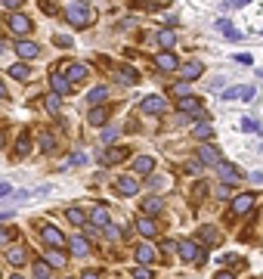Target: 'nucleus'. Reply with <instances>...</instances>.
<instances>
[{
  "instance_id": "6e6d98bb",
  "label": "nucleus",
  "mask_w": 263,
  "mask_h": 279,
  "mask_svg": "<svg viewBox=\"0 0 263 279\" xmlns=\"http://www.w3.org/2000/svg\"><path fill=\"white\" fill-rule=\"evenodd\" d=\"M248 0H226V6H245Z\"/></svg>"
},
{
  "instance_id": "603ef678",
  "label": "nucleus",
  "mask_w": 263,
  "mask_h": 279,
  "mask_svg": "<svg viewBox=\"0 0 263 279\" xmlns=\"http://www.w3.org/2000/svg\"><path fill=\"white\" fill-rule=\"evenodd\" d=\"M56 44H59V46H72V41H68V38H62V34H56V38H53Z\"/></svg>"
},
{
  "instance_id": "39448f33",
  "label": "nucleus",
  "mask_w": 263,
  "mask_h": 279,
  "mask_svg": "<svg viewBox=\"0 0 263 279\" xmlns=\"http://www.w3.org/2000/svg\"><path fill=\"white\" fill-rule=\"evenodd\" d=\"M50 84H53V90L59 93V96H72V81H68L62 72H53L50 75Z\"/></svg>"
},
{
  "instance_id": "393cba45",
  "label": "nucleus",
  "mask_w": 263,
  "mask_h": 279,
  "mask_svg": "<svg viewBox=\"0 0 263 279\" xmlns=\"http://www.w3.org/2000/svg\"><path fill=\"white\" fill-rule=\"evenodd\" d=\"M43 106H47L50 115H59V109H62V96H59V93H50V96L43 99Z\"/></svg>"
},
{
  "instance_id": "9b49d317",
  "label": "nucleus",
  "mask_w": 263,
  "mask_h": 279,
  "mask_svg": "<svg viewBox=\"0 0 263 279\" xmlns=\"http://www.w3.org/2000/svg\"><path fill=\"white\" fill-rule=\"evenodd\" d=\"M16 53L22 56V59H34V56H40V46L34 41H19L16 44Z\"/></svg>"
},
{
  "instance_id": "680f3d73",
  "label": "nucleus",
  "mask_w": 263,
  "mask_h": 279,
  "mask_svg": "<svg viewBox=\"0 0 263 279\" xmlns=\"http://www.w3.org/2000/svg\"><path fill=\"white\" fill-rule=\"evenodd\" d=\"M0 279H3V273H0Z\"/></svg>"
},
{
  "instance_id": "5fc2aeb1",
  "label": "nucleus",
  "mask_w": 263,
  "mask_h": 279,
  "mask_svg": "<svg viewBox=\"0 0 263 279\" xmlns=\"http://www.w3.org/2000/svg\"><path fill=\"white\" fill-rule=\"evenodd\" d=\"M214 279H235V273H229V270H220V273H217Z\"/></svg>"
},
{
  "instance_id": "de8ad7c7",
  "label": "nucleus",
  "mask_w": 263,
  "mask_h": 279,
  "mask_svg": "<svg viewBox=\"0 0 263 279\" xmlns=\"http://www.w3.org/2000/svg\"><path fill=\"white\" fill-rule=\"evenodd\" d=\"M106 232H109V239H115V236H121V227H112V224H109Z\"/></svg>"
},
{
  "instance_id": "13d9d810",
  "label": "nucleus",
  "mask_w": 263,
  "mask_h": 279,
  "mask_svg": "<svg viewBox=\"0 0 263 279\" xmlns=\"http://www.w3.org/2000/svg\"><path fill=\"white\" fill-rule=\"evenodd\" d=\"M6 96V87H3V81H0V99H3Z\"/></svg>"
},
{
  "instance_id": "58836bf2",
  "label": "nucleus",
  "mask_w": 263,
  "mask_h": 279,
  "mask_svg": "<svg viewBox=\"0 0 263 279\" xmlns=\"http://www.w3.org/2000/svg\"><path fill=\"white\" fill-rule=\"evenodd\" d=\"M170 93H174V96H186V93H189V84H174V90H170Z\"/></svg>"
},
{
  "instance_id": "e433bc0d",
  "label": "nucleus",
  "mask_w": 263,
  "mask_h": 279,
  "mask_svg": "<svg viewBox=\"0 0 263 279\" xmlns=\"http://www.w3.org/2000/svg\"><path fill=\"white\" fill-rule=\"evenodd\" d=\"M25 152H28V134H22L16 143V155H25Z\"/></svg>"
},
{
  "instance_id": "f3484780",
  "label": "nucleus",
  "mask_w": 263,
  "mask_h": 279,
  "mask_svg": "<svg viewBox=\"0 0 263 279\" xmlns=\"http://www.w3.org/2000/svg\"><path fill=\"white\" fill-rule=\"evenodd\" d=\"M152 168H155V158L152 155H140V158L133 161V171L143 174V177H146V174H152Z\"/></svg>"
},
{
  "instance_id": "09e8293b",
  "label": "nucleus",
  "mask_w": 263,
  "mask_h": 279,
  "mask_svg": "<svg viewBox=\"0 0 263 279\" xmlns=\"http://www.w3.org/2000/svg\"><path fill=\"white\" fill-rule=\"evenodd\" d=\"M9 192H13V186H9V183H0V199H6Z\"/></svg>"
},
{
  "instance_id": "f8f14e48",
  "label": "nucleus",
  "mask_w": 263,
  "mask_h": 279,
  "mask_svg": "<svg viewBox=\"0 0 263 279\" xmlns=\"http://www.w3.org/2000/svg\"><path fill=\"white\" fill-rule=\"evenodd\" d=\"M115 189H118L121 195H136V192H140V186H136L133 177H118V180H115Z\"/></svg>"
},
{
  "instance_id": "3c124183",
  "label": "nucleus",
  "mask_w": 263,
  "mask_h": 279,
  "mask_svg": "<svg viewBox=\"0 0 263 279\" xmlns=\"http://www.w3.org/2000/svg\"><path fill=\"white\" fill-rule=\"evenodd\" d=\"M217 199H229V186H220V189H217Z\"/></svg>"
},
{
  "instance_id": "dca6fc26",
  "label": "nucleus",
  "mask_w": 263,
  "mask_h": 279,
  "mask_svg": "<svg viewBox=\"0 0 263 279\" xmlns=\"http://www.w3.org/2000/svg\"><path fill=\"white\" fill-rule=\"evenodd\" d=\"M65 78L72 81V84H75V81H84V78H87V65H81V62L65 65Z\"/></svg>"
},
{
  "instance_id": "9d476101",
  "label": "nucleus",
  "mask_w": 263,
  "mask_h": 279,
  "mask_svg": "<svg viewBox=\"0 0 263 279\" xmlns=\"http://www.w3.org/2000/svg\"><path fill=\"white\" fill-rule=\"evenodd\" d=\"M155 65L161 68V72H177V68H180V62H177L174 53H158L155 56Z\"/></svg>"
},
{
  "instance_id": "0eeeda50",
  "label": "nucleus",
  "mask_w": 263,
  "mask_h": 279,
  "mask_svg": "<svg viewBox=\"0 0 263 279\" xmlns=\"http://www.w3.org/2000/svg\"><path fill=\"white\" fill-rule=\"evenodd\" d=\"M217 174H220V177H223V183H229V186L242 183V174H238L232 165H226V161H220V165H217Z\"/></svg>"
},
{
  "instance_id": "37998d69",
  "label": "nucleus",
  "mask_w": 263,
  "mask_h": 279,
  "mask_svg": "<svg viewBox=\"0 0 263 279\" xmlns=\"http://www.w3.org/2000/svg\"><path fill=\"white\" fill-rule=\"evenodd\" d=\"M22 3H25V0H3L6 9H22Z\"/></svg>"
},
{
  "instance_id": "a19ab883",
  "label": "nucleus",
  "mask_w": 263,
  "mask_h": 279,
  "mask_svg": "<svg viewBox=\"0 0 263 279\" xmlns=\"http://www.w3.org/2000/svg\"><path fill=\"white\" fill-rule=\"evenodd\" d=\"M40 9H43V13H56V3H53V0H40Z\"/></svg>"
},
{
  "instance_id": "f257e3e1",
  "label": "nucleus",
  "mask_w": 263,
  "mask_h": 279,
  "mask_svg": "<svg viewBox=\"0 0 263 279\" xmlns=\"http://www.w3.org/2000/svg\"><path fill=\"white\" fill-rule=\"evenodd\" d=\"M65 19L75 28H87L90 25V13H87V0H75L72 6H65Z\"/></svg>"
},
{
  "instance_id": "2f4dec72",
  "label": "nucleus",
  "mask_w": 263,
  "mask_h": 279,
  "mask_svg": "<svg viewBox=\"0 0 263 279\" xmlns=\"http://www.w3.org/2000/svg\"><path fill=\"white\" fill-rule=\"evenodd\" d=\"M201 239L211 242V245H220V232H217L214 227H201Z\"/></svg>"
},
{
  "instance_id": "72a5a7b5",
  "label": "nucleus",
  "mask_w": 263,
  "mask_h": 279,
  "mask_svg": "<svg viewBox=\"0 0 263 279\" xmlns=\"http://www.w3.org/2000/svg\"><path fill=\"white\" fill-rule=\"evenodd\" d=\"M34 279H50V267H47V261H38V264H34Z\"/></svg>"
},
{
  "instance_id": "4be33fe9",
  "label": "nucleus",
  "mask_w": 263,
  "mask_h": 279,
  "mask_svg": "<svg viewBox=\"0 0 263 279\" xmlns=\"http://www.w3.org/2000/svg\"><path fill=\"white\" fill-rule=\"evenodd\" d=\"M68 245H72V254H77V258H84V254L90 251V245H87V239H84V236L68 239Z\"/></svg>"
},
{
  "instance_id": "49530a36",
  "label": "nucleus",
  "mask_w": 263,
  "mask_h": 279,
  "mask_svg": "<svg viewBox=\"0 0 263 279\" xmlns=\"http://www.w3.org/2000/svg\"><path fill=\"white\" fill-rule=\"evenodd\" d=\"M40 146H43V149H47V152H50V149H53V137H50V134H43V140H40Z\"/></svg>"
},
{
  "instance_id": "bb28decb",
  "label": "nucleus",
  "mask_w": 263,
  "mask_h": 279,
  "mask_svg": "<svg viewBox=\"0 0 263 279\" xmlns=\"http://www.w3.org/2000/svg\"><path fill=\"white\" fill-rule=\"evenodd\" d=\"M9 75H13L16 81H28V78H31V68H28L25 62H16L13 68H9Z\"/></svg>"
},
{
  "instance_id": "423d86ee",
  "label": "nucleus",
  "mask_w": 263,
  "mask_h": 279,
  "mask_svg": "<svg viewBox=\"0 0 263 279\" xmlns=\"http://www.w3.org/2000/svg\"><path fill=\"white\" fill-rule=\"evenodd\" d=\"M254 208V192H242L232 199V214H248Z\"/></svg>"
},
{
  "instance_id": "ddd939ff",
  "label": "nucleus",
  "mask_w": 263,
  "mask_h": 279,
  "mask_svg": "<svg viewBox=\"0 0 263 279\" xmlns=\"http://www.w3.org/2000/svg\"><path fill=\"white\" fill-rule=\"evenodd\" d=\"M254 96V87L251 84H245V87H229L223 93V99H251Z\"/></svg>"
},
{
  "instance_id": "8fccbe9b",
  "label": "nucleus",
  "mask_w": 263,
  "mask_h": 279,
  "mask_svg": "<svg viewBox=\"0 0 263 279\" xmlns=\"http://www.w3.org/2000/svg\"><path fill=\"white\" fill-rule=\"evenodd\" d=\"M115 137H118V127H109V131H106V143H112Z\"/></svg>"
},
{
  "instance_id": "cd10ccee",
  "label": "nucleus",
  "mask_w": 263,
  "mask_h": 279,
  "mask_svg": "<svg viewBox=\"0 0 263 279\" xmlns=\"http://www.w3.org/2000/svg\"><path fill=\"white\" fill-rule=\"evenodd\" d=\"M43 261L53 264V267H65V258L59 254V248H47V251H43Z\"/></svg>"
},
{
  "instance_id": "7c9ffc66",
  "label": "nucleus",
  "mask_w": 263,
  "mask_h": 279,
  "mask_svg": "<svg viewBox=\"0 0 263 279\" xmlns=\"http://www.w3.org/2000/svg\"><path fill=\"white\" fill-rule=\"evenodd\" d=\"M65 217L72 220V224H77V227H84V224H87V214L81 211V208H68V211H65Z\"/></svg>"
},
{
  "instance_id": "c85d7f7f",
  "label": "nucleus",
  "mask_w": 263,
  "mask_h": 279,
  "mask_svg": "<svg viewBox=\"0 0 263 279\" xmlns=\"http://www.w3.org/2000/svg\"><path fill=\"white\" fill-rule=\"evenodd\" d=\"M136 230H140L143 236H155V232H158V227H155L149 217H140V220H136Z\"/></svg>"
},
{
  "instance_id": "f03ea898",
  "label": "nucleus",
  "mask_w": 263,
  "mask_h": 279,
  "mask_svg": "<svg viewBox=\"0 0 263 279\" xmlns=\"http://www.w3.org/2000/svg\"><path fill=\"white\" fill-rule=\"evenodd\" d=\"M180 258L189 261V264H201L204 261V248L195 239H186V242H180Z\"/></svg>"
},
{
  "instance_id": "20e7f679",
  "label": "nucleus",
  "mask_w": 263,
  "mask_h": 279,
  "mask_svg": "<svg viewBox=\"0 0 263 279\" xmlns=\"http://www.w3.org/2000/svg\"><path fill=\"white\" fill-rule=\"evenodd\" d=\"M167 109V99L164 96H146L143 102H140V112L143 115H161Z\"/></svg>"
},
{
  "instance_id": "4468645a",
  "label": "nucleus",
  "mask_w": 263,
  "mask_h": 279,
  "mask_svg": "<svg viewBox=\"0 0 263 279\" xmlns=\"http://www.w3.org/2000/svg\"><path fill=\"white\" fill-rule=\"evenodd\" d=\"M180 112H183V115H204V112H201V102H198L195 96H183V99H180Z\"/></svg>"
},
{
  "instance_id": "473e14b6",
  "label": "nucleus",
  "mask_w": 263,
  "mask_h": 279,
  "mask_svg": "<svg viewBox=\"0 0 263 279\" xmlns=\"http://www.w3.org/2000/svg\"><path fill=\"white\" fill-rule=\"evenodd\" d=\"M87 96H90V106H99V102L109 96V90H106V87H96V90H90Z\"/></svg>"
},
{
  "instance_id": "a18cd8bd",
  "label": "nucleus",
  "mask_w": 263,
  "mask_h": 279,
  "mask_svg": "<svg viewBox=\"0 0 263 279\" xmlns=\"http://www.w3.org/2000/svg\"><path fill=\"white\" fill-rule=\"evenodd\" d=\"M68 165H72V168H75V165H84V155H72V158L65 161V168H68Z\"/></svg>"
},
{
  "instance_id": "412c9836",
  "label": "nucleus",
  "mask_w": 263,
  "mask_h": 279,
  "mask_svg": "<svg viewBox=\"0 0 263 279\" xmlns=\"http://www.w3.org/2000/svg\"><path fill=\"white\" fill-rule=\"evenodd\" d=\"M115 75H118V81H121V84H136V81H140V75H136L130 65H121Z\"/></svg>"
},
{
  "instance_id": "2eb2a0df",
  "label": "nucleus",
  "mask_w": 263,
  "mask_h": 279,
  "mask_svg": "<svg viewBox=\"0 0 263 279\" xmlns=\"http://www.w3.org/2000/svg\"><path fill=\"white\" fill-rule=\"evenodd\" d=\"M198 158L208 161V165H220V161H223V158H220V149H217V146H201V149H198Z\"/></svg>"
},
{
  "instance_id": "ea45409f",
  "label": "nucleus",
  "mask_w": 263,
  "mask_h": 279,
  "mask_svg": "<svg viewBox=\"0 0 263 279\" xmlns=\"http://www.w3.org/2000/svg\"><path fill=\"white\" fill-rule=\"evenodd\" d=\"M242 127H245V131H251V134H257V131H260V124H257V121H251V118H245Z\"/></svg>"
},
{
  "instance_id": "5701e85b",
  "label": "nucleus",
  "mask_w": 263,
  "mask_h": 279,
  "mask_svg": "<svg viewBox=\"0 0 263 279\" xmlns=\"http://www.w3.org/2000/svg\"><path fill=\"white\" fill-rule=\"evenodd\" d=\"M127 155H130V149H127V146H124V149H109L102 161H106V165H115V161H124Z\"/></svg>"
},
{
  "instance_id": "a211bd4d",
  "label": "nucleus",
  "mask_w": 263,
  "mask_h": 279,
  "mask_svg": "<svg viewBox=\"0 0 263 279\" xmlns=\"http://www.w3.org/2000/svg\"><path fill=\"white\" fill-rule=\"evenodd\" d=\"M109 115H112V109H106V106H96L93 112H90V124H93V127H102V124L109 121Z\"/></svg>"
},
{
  "instance_id": "052dcab7",
  "label": "nucleus",
  "mask_w": 263,
  "mask_h": 279,
  "mask_svg": "<svg viewBox=\"0 0 263 279\" xmlns=\"http://www.w3.org/2000/svg\"><path fill=\"white\" fill-rule=\"evenodd\" d=\"M9 279H22V276H19V273H16V276H9Z\"/></svg>"
},
{
  "instance_id": "79ce46f5",
  "label": "nucleus",
  "mask_w": 263,
  "mask_h": 279,
  "mask_svg": "<svg viewBox=\"0 0 263 279\" xmlns=\"http://www.w3.org/2000/svg\"><path fill=\"white\" fill-rule=\"evenodd\" d=\"M13 236H16V232H13V230H0V245H6V242H9V239H13Z\"/></svg>"
},
{
  "instance_id": "aec40b11",
  "label": "nucleus",
  "mask_w": 263,
  "mask_h": 279,
  "mask_svg": "<svg viewBox=\"0 0 263 279\" xmlns=\"http://www.w3.org/2000/svg\"><path fill=\"white\" fill-rule=\"evenodd\" d=\"M90 220H93V227H109V208L106 205H96L93 214H90Z\"/></svg>"
},
{
  "instance_id": "bf43d9fd",
  "label": "nucleus",
  "mask_w": 263,
  "mask_h": 279,
  "mask_svg": "<svg viewBox=\"0 0 263 279\" xmlns=\"http://www.w3.org/2000/svg\"><path fill=\"white\" fill-rule=\"evenodd\" d=\"M0 146H3V131H0Z\"/></svg>"
},
{
  "instance_id": "b1692460",
  "label": "nucleus",
  "mask_w": 263,
  "mask_h": 279,
  "mask_svg": "<svg viewBox=\"0 0 263 279\" xmlns=\"http://www.w3.org/2000/svg\"><path fill=\"white\" fill-rule=\"evenodd\" d=\"M211 134H214V124L211 121H201V124L192 127V137H195V140H208Z\"/></svg>"
},
{
  "instance_id": "c756f323",
  "label": "nucleus",
  "mask_w": 263,
  "mask_h": 279,
  "mask_svg": "<svg viewBox=\"0 0 263 279\" xmlns=\"http://www.w3.org/2000/svg\"><path fill=\"white\" fill-rule=\"evenodd\" d=\"M25 261H28V251L22 248V245H19V248H9V264H16V267H22Z\"/></svg>"
},
{
  "instance_id": "4c0bfd02",
  "label": "nucleus",
  "mask_w": 263,
  "mask_h": 279,
  "mask_svg": "<svg viewBox=\"0 0 263 279\" xmlns=\"http://www.w3.org/2000/svg\"><path fill=\"white\" fill-rule=\"evenodd\" d=\"M174 248H180V242H174V239H164V242H161V251H164V254H170Z\"/></svg>"
},
{
  "instance_id": "7ed1b4c3",
  "label": "nucleus",
  "mask_w": 263,
  "mask_h": 279,
  "mask_svg": "<svg viewBox=\"0 0 263 279\" xmlns=\"http://www.w3.org/2000/svg\"><path fill=\"white\" fill-rule=\"evenodd\" d=\"M40 239L43 242H47V248H65L68 245V242H65V236H62V232L59 230H56V227H40Z\"/></svg>"
},
{
  "instance_id": "c03bdc74",
  "label": "nucleus",
  "mask_w": 263,
  "mask_h": 279,
  "mask_svg": "<svg viewBox=\"0 0 263 279\" xmlns=\"http://www.w3.org/2000/svg\"><path fill=\"white\" fill-rule=\"evenodd\" d=\"M204 192H208V183H195V199H204Z\"/></svg>"
},
{
  "instance_id": "c9c22d12",
  "label": "nucleus",
  "mask_w": 263,
  "mask_h": 279,
  "mask_svg": "<svg viewBox=\"0 0 263 279\" xmlns=\"http://www.w3.org/2000/svg\"><path fill=\"white\" fill-rule=\"evenodd\" d=\"M186 174H189V177H198V174H201V158H189L186 161Z\"/></svg>"
},
{
  "instance_id": "1a4fd4ad",
  "label": "nucleus",
  "mask_w": 263,
  "mask_h": 279,
  "mask_svg": "<svg viewBox=\"0 0 263 279\" xmlns=\"http://www.w3.org/2000/svg\"><path fill=\"white\" fill-rule=\"evenodd\" d=\"M201 72H204V65H201L198 59H189V62H183V65H180V75L186 78V81H195Z\"/></svg>"
},
{
  "instance_id": "f704fd0d",
  "label": "nucleus",
  "mask_w": 263,
  "mask_h": 279,
  "mask_svg": "<svg viewBox=\"0 0 263 279\" xmlns=\"http://www.w3.org/2000/svg\"><path fill=\"white\" fill-rule=\"evenodd\" d=\"M158 44H161V46H174L177 44V38H174V31H158Z\"/></svg>"
},
{
  "instance_id": "6ab92c4d",
  "label": "nucleus",
  "mask_w": 263,
  "mask_h": 279,
  "mask_svg": "<svg viewBox=\"0 0 263 279\" xmlns=\"http://www.w3.org/2000/svg\"><path fill=\"white\" fill-rule=\"evenodd\" d=\"M164 208V199L161 195H149V199H143V211L146 214H158Z\"/></svg>"
},
{
  "instance_id": "a878e982",
  "label": "nucleus",
  "mask_w": 263,
  "mask_h": 279,
  "mask_svg": "<svg viewBox=\"0 0 263 279\" xmlns=\"http://www.w3.org/2000/svg\"><path fill=\"white\" fill-rule=\"evenodd\" d=\"M136 261H140V264H152L155 261V248L152 245H140V248H136Z\"/></svg>"
},
{
  "instance_id": "864d4df0",
  "label": "nucleus",
  "mask_w": 263,
  "mask_h": 279,
  "mask_svg": "<svg viewBox=\"0 0 263 279\" xmlns=\"http://www.w3.org/2000/svg\"><path fill=\"white\" fill-rule=\"evenodd\" d=\"M133 279H152V270H136Z\"/></svg>"
},
{
  "instance_id": "6e6552de",
  "label": "nucleus",
  "mask_w": 263,
  "mask_h": 279,
  "mask_svg": "<svg viewBox=\"0 0 263 279\" xmlns=\"http://www.w3.org/2000/svg\"><path fill=\"white\" fill-rule=\"evenodd\" d=\"M6 22H9V28H13L16 34H28V31H31V19H28V16H22V13H13Z\"/></svg>"
},
{
  "instance_id": "4d7b16f0",
  "label": "nucleus",
  "mask_w": 263,
  "mask_h": 279,
  "mask_svg": "<svg viewBox=\"0 0 263 279\" xmlns=\"http://www.w3.org/2000/svg\"><path fill=\"white\" fill-rule=\"evenodd\" d=\"M81 279H99V276H96V273H93V270H87V273H84V276H81Z\"/></svg>"
}]
</instances>
